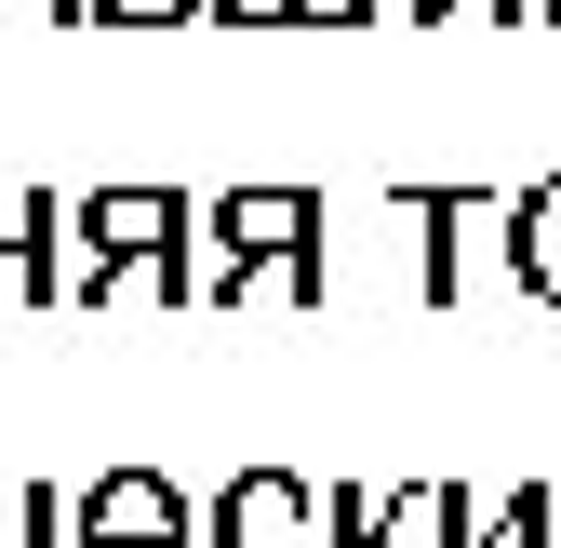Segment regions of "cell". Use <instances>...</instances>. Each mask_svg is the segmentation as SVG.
I'll use <instances>...</instances> for the list:
<instances>
[{
	"mask_svg": "<svg viewBox=\"0 0 561 548\" xmlns=\"http://www.w3.org/2000/svg\"><path fill=\"white\" fill-rule=\"evenodd\" d=\"M414 27H455V14H481V27H548V0H401Z\"/></svg>",
	"mask_w": 561,
	"mask_h": 548,
	"instance_id": "obj_12",
	"label": "cell"
},
{
	"mask_svg": "<svg viewBox=\"0 0 561 548\" xmlns=\"http://www.w3.org/2000/svg\"><path fill=\"white\" fill-rule=\"evenodd\" d=\"M375 548H481V522H468L455 482H401V495L375 509Z\"/></svg>",
	"mask_w": 561,
	"mask_h": 548,
	"instance_id": "obj_8",
	"label": "cell"
},
{
	"mask_svg": "<svg viewBox=\"0 0 561 548\" xmlns=\"http://www.w3.org/2000/svg\"><path fill=\"white\" fill-rule=\"evenodd\" d=\"M67 228H81V282H67V308H107L134 267H148V295L201 308V267H187L201 201L187 187H94V201H67Z\"/></svg>",
	"mask_w": 561,
	"mask_h": 548,
	"instance_id": "obj_1",
	"label": "cell"
},
{
	"mask_svg": "<svg viewBox=\"0 0 561 548\" xmlns=\"http://www.w3.org/2000/svg\"><path fill=\"white\" fill-rule=\"evenodd\" d=\"M401 215H414V295H428V308H455V295H468L455 228L481 215V201H468V187H401Z\"/></svg>",
	"mask_w": 561,
	"mask_h": 548,
	"instance_id": "obj_6",
	"label": "cell"
},
{
	"mask_svg": "<svg viewBox=\"0 0 561 548\" xmlns=\"http://www.w3.org/2000/svg\"><path fill=\"white\" fill-rule=\"evenodd\" d=\"M375 0H215V27H362Z\"/></svg>",
	"mask_w": 561,
	"mask_h": 548,
	"instance_id": "obj_10",
	"label": "cell"
},
{
	"mask_svg": "<svg viewBox=\"0 0 561 548\" xmlns=\"http://www.w3.org/2000/svg\"><path fill=\"white\" fill-rule=\"evenodd\" d=\"M67 241H81V228H67V201L54 187H0V295H67V282H81V267H67Z\"/></svg>",
	"mask_w": 561,
	"mask_h": 548,
	"instance_id": "obj_5",
	"label": "cell"
},
{
	"mask_svg": "<svg viewBox=\"0 0 561 548\" xmlns=\"http://www.w3.org/2000/svg\"><path fill=\"white\" fill-rule=\"evenodd\" d=\"M201 228H215L201 295H254V282H280L295 308H321V187H228V201H201Z\"/></svg>",
	"mask_w": 561,
	"mask_h": 548,
	"instance_id": "obj_2",
	"label": "cell"
},
{
	"mask_svg": "<svg viewBox=\"0 0 561 548\" xmlns=\"http://www.w3.org/2000/svg\"><path fill=\"white\" fill-rule=\"evenodd\" d=\"M201 548H321V482H295V468H228L215 509H201Z\"/></svg>",
	"mask_w": 561,
	"mask_h": 548,
	"instance_id": "obj_4",
	"label": "cell"
},
{
	"mask_svg": "<svg viewBox=\"0 0 561 548\" xmlns=\"http://www.w3.org/2000/svg\"><path fill=\"white\" fill-rule=\"evenodd\" d=\"M508 267H522L535 308H561V174H535V187L508 201Z\"/></svg>",
	"mask_w": 561,
	"mask_h": 548,
	"instance_id": "obj_7",
	"label": "cell"
},
{
	"mask_svg": "<svg viewBox=\"0 0 561 548\" xmlns=\"http://www.w3.org/2000/svg\"><path fill=\"white\" fill-rule=\"evenodd\" d=\"M94 27H215V0H94Z\"/></svg>",
	"mask_w": 561,
	"mask_h": 548,
	"instance_id": "obj_14",
	"label": "cell"
},
{
	"mask_svg": "<svg viewBox=\"0 0 561 548\" xmlns=\"http://www.w3.org/2000/svg\"><path fill=\"white\" fill-rule=\"evenodd\" d=\"M481 548H561V482H522L495 522H481Z\"/></svg>",
	"mask_w": 561,
	"mask_h": 548,
	"instance_id": "obj_11",
	"label": "cell"
},
{
	"mask_svg": "<svg viewBox=\"0 0 561 548\" xmlns=\"http://www.w3.org/2000/svg\"><path fill=\"white\" fill-rule=\"evenodd\" d=\"M67 548H201V509L161 468H94V482L67 495Z\"/></svg>",
	"mask_w": 561,
	"mask_h": 548,
	"instance_id": "obj_3",
	"label": "cell"
},
{
	"mask_svg": "<svg viewBox=\"0 0 561 548\" xmlns=\"http://www.w3.org/2000/svg\"><path fill=\"white\" fill-rule=\"evenodd\" d=\"M375 509H388V495H362V482H334V495H321V548H375Z\"/></svg>",
	"mask_w": 561,
	"mask_h": 548,
	"instance_id": "obj_13",
	"label": "cell"
},
{
	"mask_svg": "<svg viewBox=\"0 0 561 548\" xmlns=\"http://www.w3.org/2000/svg\"><path fill=\"white\" fill-rule=\"evenodd\" d=\"M0 548H67V495L54 482H0Z\"/></svg>",
	"mask_w": 561,
	"mask_h": 548,
	"instance_id": "obj_9",
	"label": "cell"
},
{
	"mask_svg": "<svg viewBox=\"0 0 561 548\" xmlns=\"http://www.w3.org/2000/svg\"><path fill=\"white\" fill-rule=\"evenodd\" d=\"M0 14H54V27H94V0H0Z\"/></svg>",
	"mask_w": 561,
	"mask_h": 548,
	"instance_id": "obj_15",
	"label": "cell"
}]
</instances>
